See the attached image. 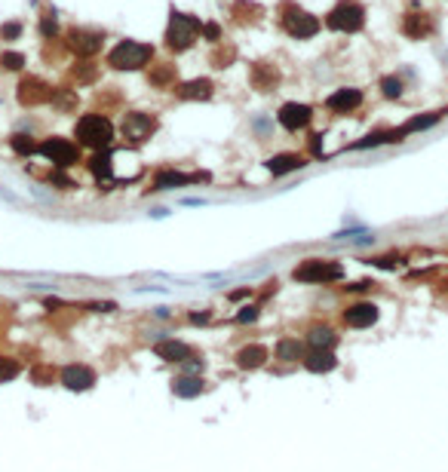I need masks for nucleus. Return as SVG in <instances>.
Instances as JSON below:
<instances>
[{
  "label": "nucleus",
  "mask_w": 448,
  "mask_h": 472,
  "mask_svg": "<svg viewBox=\"0 0 448 472\" xmlns=\"http://www.w3.org/2000/svg\"><path fill=\"white\" fill-rule=\"evenodd\" d=\"M179 98H184V102H206V98H212V80L200 77V80L181 83L179 86Z\"/></svg>",
  "instance_id": "obj_23"
},
{
  "label": "nucleus",
  "mask_w": 448,
  "mask_h": 472,
  "mask_svg": "<svg viewBox=\"0 0 448 472\" xmlns=\"http://www.w3.org/2000/svg\"><path fill=\"white\" fill-rule=\"evenodd\" d=\"M304 343H307V350H335L338 334L332 332L329 325H314V328H307V334H304Z\"/></svg>",
  "instance_id": "obj_21"
},
{
  "label": "nucleus",
  "mask_w": 448,
  "mask_h": 472,
  "mask_svg": "<svg viewBox=\"0 0 448 472\" xmlns=\"http://www.w3.org/2000/svg\"><path fill=\"white\" fill-rule=\"evenodd\" d=\"M341 319H344V325L353 328V332H366V328H372L375 322L381 319V310L372 300H357V304H350L341 313Z\"/></svg>",
  "instance_id": "obj_10"
},
{
  "label": "nucleus",
  "mask_w": 448,
  "mask_h": 472,
  "mask_svg": "<svg viewBox=\"0 0 448 472\" xmlns=\"http://www.w3.org/2000/svg\"><path fill=\"white\" fill-rule=\"evenodd\" d=\"M276 120H280L283 129H289V132H298V129H307L310 120H314V111H310L307 105H298V102H289L280 107V114H276Z\"/></svg>",
  "instance_id": "obj_15"
},
{
  "label": "nucleus",
  "mask_w": 448,
  "mask_h": 472,
  "mask_svg": "<svg viewBox=\"0 0 448 472\" xmlns=\"http://www.w3.org/2000/svg\"><path fill=\"white\" fill-rule=\"evenodd\" d=\"M53 96H55V89L46 86L40 77H25V80L19 83V105H25V107L46 105V102H53Z\"/></svg>",
  "instance_id": "obj_13"
},
{
  "label": "nucleus",
  "mask_w": 448,
  "mask_h": 472,
  "mask_svg": "<svg viewBox=\"0 0 448 472\" xmlns=\"http://www.w3.org/2000/svg\"><path fill=\"white\" fill-rule=\"evenodd\" d=\"M255 319H258V307H243V310L237 313L240 325H246V322H255Z\"/></svg>",
  "instance_id": "obj_37"
},
{
  "label": "nucleus",
  "mask_w": 448,
  "mask_h": 472,
  "mask_svg": "<svg viewBox=\"0 0 448 472\" xmlns=\"http://www.w3.org/2000/svg\"><path fill=\"white\" fill-rule=\"evenodd\" d=\"M37 154L46 156V160L59 169H68V166H74V163H80V145H74V141H68V138H46L44 145H37Z\"/></svg>",
  "instance_id": "obj_7"
},
{
  "label": "nucleus",
  "mask_w": 448,
  "mask_h": 472,
  "mask_svg": "<svg viewBox=\"0 0 448 472\" xmlns=\"http://www.w3.org/2000/svg\"><path fill=\"white\" fill-rule=\"evenodd\" d=\"M265 166H267V172L274 178H280V175H289V172L304 169L307 166V156H301V154H276V156H270Z\"/></svg>",
  "instance_id": "obj_20"
},
{
  "label": "nucleus",
  "mask_w": 448,
  "mask_h": 472,
  "mask_svg": "<svg viewBox=\"0 0 448 472\" xmlns=\"http://www.w3.org/2000/svg\"><path fill=\"white\" fill-rule=\"evenodd\" d=\"M31 381L37 386H49L55 381V368L53 365H37V368H31Z\"/></svg>",
  "instance_id": "obj_31"
},
{
  "label": "nucleus",
  "mask_w": 448,
  "mask_h": 472,
  "mask_svg": "<svg viewBox=\"0 0 448 472\" xmlns=\"http://www.w3.org/2000/svg\"><path fill=\"white\" fill-rule=\"evenodd\" d=\"M190 322H209V313H194V316H190Z\"/></svg>",
  "instance_id": "obj_40"
},
{
  "label": "nucleus",
  "mask_w": 448,
  "mask_h": 472,
  "mask_svg": "<svg viewBox=\"0 0 448 472\" xmlns=\"http://www.w3.org/2000/svg\"><path fill=\"white\" fill-rule=\"evenodd\" d=\"M283 28H286V34H292V37L307 40V37H314V34H319V19L310 16L301 6L286 3L283 6Z\"/></svg>",
  "instance_id": "obj_6"
},
{
  "label": "nucleus",
  "mask_w": 448,
  "mask_h": 472,
  "mask_svg": "<svg viewBox=\"0 0 448 472\" xmlns=\"http://www.w3.org/2000/svg\"><path fill=\"white\" fill-rule=\"evenodd\" d=\"M270 359V350L265 343H246V347H240L237 353H233V365H237L240 371H258L265 368Z\"/></svg>",
  "instance_id": "obj_14"
},
{
  "label": "nucleus",
  "mask_w": 448,
  "mask_h": 472,
  "mask_svg": "<svg viewBox=\"0 0 448 472\" xmlns=\"http://www.w3.org/2000/svg\"><path fill=\"white\" fill-rule=\"evenodd\" d=\"M433 19L427 16V12H409V16L402 19V34L409 40H427L433 34Z\"/></svg>",
  "instance_id": "obj_18"
},
{
  "label": "nucleus",
  "mask_w": 448,
  "mask_h": 472,
  "mask_svg": "<svg viewBox=\"0 0 448 472\" xmlns=\"http://www.w3.org/2000/svg\"><path fill=\"white\" fill-rule=\"evenodd\" d=\"M102 43H105V34H98V31H87V28H71L68 31L71 53H77L80 59H92V55L102 49Z\"/></svg>",
  "instance_id": "obj_11"
},
{
  "label": "nucleus",
  "mask_w": 448,
  "mask_h": 472,
  "mask_svg": "<svg viewBox=\"0 0 448 472\" xmlns=\"http://www.w3.org/2000/svg\"><path fill=\"white\" fill-rule=\"evenodd\" d=\"M203 31V21L197 16H188V12H175L169 16V28H166V46L172 53H184V49L194 46L197 34Z\"/></svg>",
  "instance_id": "obj_3"
},
{
  "label": "nucleus",
  "mask_w": 448,
  "mask_h": 472,
  "mask_svg": "<svg viewBox=\"0 0 448 472\" xmlns=\"http://www.w3.org/2000/svg\"><path fill=\"white\" fill-rule=\"evenodd\" d=\"M19 374H22V365H19V359H12V356H0V383L16 381Z\"/></svg>",
  "instance_id": "obj_29"
},
{
  "label": "nucleus",
  "mask_w": 448,
  "mask_h": 472,
  "mask_svg": "<svg viewBox=\"0 0 448 472\" xmlns=\"http://www.w3.org/2000/svg\"><path fill=\"white\" fill-rule=\"evenodd\" d=\"M304 353H307V343L298 341V338H280L274 347V356L280 362H301Z\"/></svg>",
  "instance_id": "obj_22"
},
{
  "label": "nucleus",
  "mask_w": 448,
  "mask_h": 472,
  "mask_svg": "<svg viewBox=\"0 0 448 472\" xmlns=\"http://www.w3.org/2000/svg\"><path fill=\"white\" fill-rule=\"evenodd\" d=\"M366 264H375V267H384V270H393L400 264V257H368Z\"/></svg>",
  "instance_id": "obj_38"
},
{
  "label": "nucleus",
  "mask_w": 448,
  "mask_h": 472,
  "mask_svg": "<svg viewBox=\"0 0 448 472\" xmlns=\"http://www.w3.org/2000/svg\"><path fill=\"white\" fill-rule=\"evenodd\" d=\"M19 34H22V25H19V21H6V25L0 28V37L3 40H16Z\"/></svg>",
  "instance_id": "obj_36"
},
{
  "label": "nucleus",
  "mask_w": 448,
  "mask_h": 472,
  "mask_svg": "<svg viewBox=\"0 0 448 472\" xmlns=\"http://www.w3.org/2000/svg\"><path fill=\"white\" fill-rule=\"evenodd\" d=\"M301 365L310 371V374H329V371L338 368V359H335V350H307L304 353Z\"/></svg>",
  "instance_id": "obj_17"
},
{
  "label": "nucleus",
  "mask_w": 448,
  "mask_h": 472,
  "mask_svg": "<svg viewBox=\"0 0 448 472\" xmlns=\"http://www.w3.org/2000/svg\"><path fill=\"white\" fill-rule=\"evenodd\" d=\"M147 77H151L154 86H160V89H169V86H175V64H166V62L154 64Z\"/></svg>",
  "instance_id": "obj_27"
},
{
  "label": "nucleus",
  "mask_w": 448,
  "mask_h": 472,
  "mask_svg": "<svg viewBox=\"0 0 448 472\" xmlns=\"http://www.w3.org/2000/svg\"><path fill=\"white\" fill-rule=\"evenodd\" d=\"M433 123H439V114H427V117H411L405 126H400L402 135H411V132H421V129H430Z\"/></svg>",
  "instance_id": "obj_30"
},
{
  "label": "nucleus",
  "mask_w": 448,
  "mask_h": 472,
  "mask_svg": "<svg viewBox=\"0 0 448 472\" xmlns=\"http://www.w3.org/2000/svg\"><path fill=\"white\" fill-rule=\"evenodd\" d=\"M10 145H12V150H16L19 156H31V154H37V141H34L31 135H25V132H16V135H12Z\"/></svg>",
  "instance_id": "obj_28"
},
{
  "label": "nucleus",
  "mask_w": 448,
  "mask_h": 472,
  "mask_svg": "<svg viewBox=\"0 0 448 472\" xmlns=\"http://www.w3.org/2000/svg\"><path fill=\"white\" fill-rule=\"evenodd\" d=\"M203 37L206 40H212V43H218V40H222V25H218V21H206V25H203Z\"/></svg>",
  "instance_id": "obj_35"
},
{
  "label": "nucleus",
  "mask_w": 448,
  "mask_h": 472,
  "mask_svg": "<svg viewBox=\"0 0 448 472\" xmlns=\"http://www.w3.org/2000/svg\"><path fill=\"white\" fill-rule=\"evenodd\" d=\"M203 390H206V386H203L200 374H181V377H175V381H172V392L179 399H197Z\"/></svg>",
  "instance_id": "obj_24"
},
{
  "label": "nucleus",
  "mask_w": 448,
  "mask_h": 472,
  "mask_svg": "<svg viewBox=\"0 0 448 472\" xmlns=\"http://www.w3.org/2000/svg\"><path fill=\"white\" fill-rule=\"evenodd\" d=\"M197 181H206V175H200V172H190V175H184V172H175V169H163V172H157V178H154V188L151 190L188 188V184H197Z\"/></svg>",
  "instance_id": "obj_16"
},
{
  "label": "nucleus",
  "mask_w": 448,
  "mask_h": 472,
  "mask_svg": "<svg viewBox=\"0 0 448 472\" xmlns=\"http://www.w3.org/2000/svg\"><path fill=\"white\" fill-rule=\"evenodd\" d=\"M154 129H157V120H154L151 114H141V111L123 114V138L129 141V145H145L154 135Z\"/></svg>",
  "instance_id": "obj_9"
},
{
  "label": "nucleus",
  "mask_w": 448,
  "mask_h": 472,
  "mask_svg": "<svg viewBox=\"0 0 448 472\" xmlns=\"http://www.w3.org/2000/svg\"><path fill=\"white\" fill-rule=\"evenodd\" d=\"M372 279H359V282H353V285H344V289L347 291H368V289H372Z\"/></svg>",
  "instance_id": "obj_39"
},
{
  "label": "nucleus",
  "mask_w": 448,
  "mask_h": 472,
  "mask_svg": "<svg viewBox=\"0 0 448 472\" xmlns=\"http://www.w3.org/2000/svg\"><path fill=\"white\" fill-rule=\"evenodd\" d=\"M381 92L387 98H400L402 96V80H400V77H384V80H381Z\"/></svg>",
  "instance_id": "obj_32"
},
{
  "label": "nucleus",
  "mask_w": 448,
  "mask_h": 472,
  "mask_svg": "<svg viewBox=\"0 0 448 472\" xmlns=\"http://www.w3.org/2000/svg\"><path fill=\"white\" fill-rule=\"evenodd\" d=\"M154 59V46L138 40H123L108 53V64L114 71H138Z\"/></svg>",
  "instance_id": "obj_4"
},
{
  "label": "nucleus",
  "mask_w": 448,
  "mask_h": 472,
  "mask_svg": "<svg viewBox=\"0 0 448 472\" xmlns=\"http://www.w3.org/2000/svg\"><path fill=\"white\" fill-rule=\"evenodd\" d=\"M276 83H280V74H276L274 64L261 62V64H255V68H252V86H255V89L267 92V89H274Z\"/></svg>",
  "instance_id": "obj_25"
},
{
  "label": "nucleus",
  "mask_w": 448,
  "mask_h": 472,
  "mask_svg": "<svg viewBox=\"0 0 448 472\" xmlns=\"http://www.w3.org/2000/svg\"><path fill=\"white\" fill-rule=\"evenodd\" d=\"M359 105H362V92L359 89H338V92H332V96L325 98V107H329L332 114H350V111H357Z\"/></svg>",
  "instance_id": "obj_19"
},
{
  "label": "nucleus",
  "mask_w": 448,
  "mask_h": 472,
  "mask_svg": "<svg viewBox=\"0 0 448 472\" xmlns=\"http://www.w3.org/2000/svg\"><path fill=\"white\" fill-rule=\"evenodd\" d=\"M0 64H3L6 71H22L25 68V55L22 53H3L0 55Z\"/></svg>",
  "instance_id": "obj_33"
},
{
  "label": "nucleus",
  "mask_w": 448,
  "mask_h": 472,
  "mask_svg": "<svg viewBox=\"0 0 448 472\" xmlns=\"http://www.w3.org/2000/svg\"><path fill=\"white\" fill-rule=\"evenodd\" d=\"M89 172L98 178V181H102V178L108 181V178L114 175V163H111V154H108V150H96V156L89 160Z\"/></svg>",
  "instance_id": "obj_26"
},
{
  "label": "nucleus",
  "mask_w": 448,
  "mask_h": 472,
  "mask_svg": "<svg viewBox=\"0 0 448 472\" xmlns=\"http://www.w3.org/2000/svg\"><path fill=\"white\" fill-rule=\"evenodd\" d=\"M154 356L169 365H184L190 359H197V350L184 341H175V338H166V341H157L154 343Z\"/></svg>",
  "instance_id": "obj_12"
},
{
  "label": "nucleus",
  "mask_w": 448,
  "mask_h": 472,
  "mask_svg": "<svg viewBox=\"0 0 448 472\" xmlns=\"http://www.w3.org/2000/svg\"><path fill=\"white\" fill-rule=\"evenodd\" d=\"M77 145L89 150H108L114 145V123L105 114H83L74 126Z\"/></svg>",
  "instance_id": "obj_1"
},
{
  "label": "nucleus",
  "mask_w": 448,
  "mask_h": 472,
  "mask_svg": "<svg viewBox=\"0 0 448 472\" xmlns=\"http://www.w3.org/2000/svg\"><path fill=\"white\" fill-rule=\"evenodd\" d=\"M55 31H59V21H55V12H46L44 19H40V34L49 40V37H55Z\"/></svg>",
  "instance_id": "obj_34"
},
{
  "label": "nucleus",
  "mask_w": 448,
  "mask_h": 472,
  "mask_svg": "<svg viewBox=\"0 0 448 472\" xmlns=\"http://www.w3.org/2000/svg\"><path fill=\"white\" fill-rule=\"evenodd\" d=\"M325 25L341 34H357L366 25V10H362L357 0H341L335 10L325 16Z\"/></svg>",
  "instance_id": "obj_5"
},
{
  "label": "nucleus",
  "mask_w": 448,
  "mask_h": 472,
  "mask_svg": "<svg viewBox=\"0 0 448 472\" xmlns=\"http://www.w3.org/2000/svg\"><path fill=\"white\" fill-rule=\"evenodd\" d=\"M295 282H307V285H332L344 279V264L332 261V257H304L295 270H292Z\"/></svg>",
  "instance_id": "obj_2"
},
{
  "label": "nucleus",
  "mask_w": 448,
  "mask_h": 472,
  "mask_svg": "<svg viewBox=\"0 0 448 472\" xmlns=\"http://www.w3.org/2000/svg\"><path fill=\"white\" fill-rule=\"evenodd\" d=\"M59 383L71 392H89L98 383V371L87 362H71L59 371Z\"/></svg>",
  "instance_id": "obj_8"
}]
</instances>
